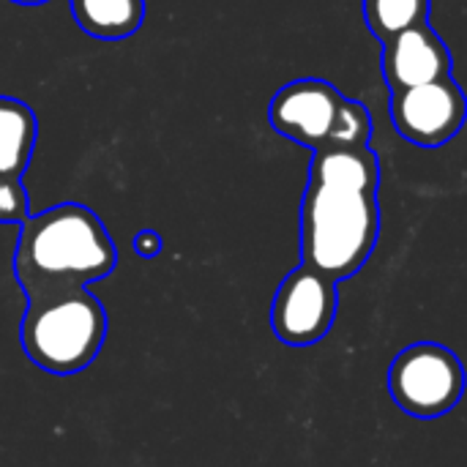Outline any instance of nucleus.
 <instances>
[{
  "label": "nucleus",
  "mask_w": 467,
  "mask_h": 467,
  "mask_svg": "<svg viewBox=\"0 0 467 467\" xmlns=\"http://www.w3.org/2000/svg\"><path fill=\"white\" fill-rule=\"evenodd\" d=\"M380 161L369 145L312 150L301 202L304 265L342 282L358 274L380 235Z\"/></svg>",
  "instance_id": "f257e3e1"
},
{
  "label": "nucleus",
  "mask_w": 467,
  "mask_h": 467,
  "mask_svg": "<svg viewBox=\"0 0 467 467\" xmlns=\"http://www.w3.org/2000/svg\"><path fill=\"white\" fill-rule=\"evenodd\" d=\"M115 244L104 222L79 202H63L19 224L14 274L27 301L82 290L112 274Z\"/></svg>",
  "instance_id": "f03ea898"
},
{
  "label": "nucleus",
  "mask_w": 467,
  "mask_h": 467,
  "mask_svg": "<svg viewBox=\"0 0 467 467\" xmlns=\"http://www.w3.org/2000/svg\"><path fill=\"white\" fill-rule=\"evenodd\" d=\"M107 339V312L85 287L27 301L19 326L25 356L49 375L88 369Z\"/></svg>",
  "instance_id": "7ed1b4c3"
},
{
  "label": "nucleus",
  "mask_w": 467,
  "mask_h": 467,
  "mask_svg": "<svg viewBox=\"0 0 467 467\" xmlns=\"http://www.w3.org/2000/svg\"><path fill=\"white\" fill-rule=\"evenodd\" d=\"M389 391L413 419H438L457 408L465 391V369L454 350L419 342L405 348L389 372Z\"/></svg>",
  "instance_id": "20e7f679"
},
{
  "label": "nucleus",
  "mask_w": 467,
  "mask_h": 467,
  "mask_svg": "<svg viewBox=\"0 0 467 467\" xmlns=\"http://www.w3.org/2000/svg\"><path fill=\"white\" fill-rule=\"evenodd\" d=\"M337 282L309 265L290 271L271 304V328L290 348H312L326 339L337 320Z\"/></svg>",
  "instance_id": "39448f33"
},
{
  "label": "nucleus",
  "mask_w": 467,
  "mask_h": 467,
  "mask_svg": "<svg viewBox=\"0 0 467 467\" xmlns=\"http://www.w3.org/2000/svg\"><path fill=\"white\" fill-rule=\"evenodd\" d=\"M465 93L451 77L416 88L391 90L394 129L413 145L438 148L454 140L465 123Z\"/></svg>",
  "instance_id": "423d86ee"
},
{
  "label": "nucleus",
  "mask_w": 467,
  "mask_h": 467,
  "mask_svg": "<svg viewBox=\"0 0 467 467\" xmlns=\"http://www.w3.org/2000/svg\"><path fill=\"white\" fill-rule=\"evenodd\" d=\"M345 96L326 79H296L287 82L268 107L271 126L287 137L301 142L309 150L328 148L334 140V129L342 112Z\"/></svg>",
  "instance_id": "0eeeda50"
},
{
  "label": "nucleus",
  "mask_w": 467,
  "mask_h": 467,
  "mask_svg": "<svg viewBox=\"0 0 467 467\" xmlns=\"http://www.w3.org/2000/svg\"><path fill=\"white\" fill-rule=\"evenodd\" d=\"M383 77L391 90L451 77V52L430 22L413 25L383 41Z\"/></svg>",
  "instance_id": "6e6552de"
},
{
  "label": "nucleus",
  "mask_w": 467,
  "mask_h": 467,
  "mask_svg": "<svg viewBox=\"0 0 467 467\" xmlns=\"http://www.w3.org/2000/svg\"><path fill=\"white\" fill-rule=\"evenodd\" d=\"M38 123L33 109L11 96H0V178H22L36 148Z\"/></svg>",
  "instance_id": "1a4fd4ad"
},
{
  "label": "nucleus",
  "mask_w": 467,
  "mask_h": 467,
  "mask_svg": "<svg viewBox=\"0 0 467 467\" xmlns=\"http://www.w3.org/2000/svg\"><path fill=\"white\" fill-rule=\"evenodd\" d=\"M74 22L93 38L118 41L140 30L145 0H68Z\"/></svg>",
  "instance_id": "9d476101"
},
{
  "label": "nucleus",
  "mask_w": 467,
  "mask_h": 467,
  "mask_svg": "<svg viewBox=\"0 0 467 467\" xmlns=\"http://www.w3.org/2000/svg\"><path fill=\"white\" fill-rule=\"evenodd\" d=\"M432 0H364V16L375 38L389 41L391 36L430 19Z\"/></svg>",
  "instance_id": "9b49d317"
},
{
  "label": "nucleus",
  "mask_w": 467,
  "mask_h": 467,
  "mask_svg": "<svg viewBox=\"0 0 467 467\" xmlns=\"http://www.w3.org/2000/svg\"><path fill=\"white\" fill-rule=\"evenodd\" d=\"M369 137H372V118H369V109H367L361 101L345 96V104H342L337 129H334V140H331L328 148L369 145Z\"/></svg>",
  "instance_id": "f8f14e48"
},
{
  "label": "nucleus",
  "mask_w": 467,
  "mask_h": 467,
  "mask_svg": "<svg viewBox=\"0 0 467 467\" xmlns=\"http://www.w3.org/2000/svg\"><path fill=\"white\" fill-rule=\"evenodd\" d=\"M30 216L22 178H0V224H22Z\"/></svg>",
  "instance_id": "ddd939ff"
},
{
  "label": "nucleus",
  "mask_w": 467,
  "mask_h": 467,
  "mask_svg": "<svg viewBox=\"0 0 467 467\" xmlns=\"http://www.w3.org/2000/svg\"><path fill=\"white\" fill-rule=\"evenodd\" d=\"M131 246H134V252H137L140 257H148V260H150V257H156V254L161 252L164 241H161V235H159L156 230H142V233L134 235Z\"/></svg>",
  "instance_id": "4468645a"
},
{
  "label": "nucleus",
  "mask_w": 467,
  "mask_h": 467,
  "mask_svg": "<svg viewBox=\"0 0 467 467\" xmlns=\"http://www.w3.org/2000/svg\"><path fill=\"white\" fill-rule=\"evenodd\" d=\"M11 3H19V5H41L47 0H11Z\"/></svg>",
  "instance_id": "2eb2a0df"
}]
</instances>
